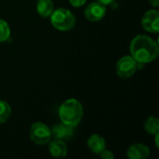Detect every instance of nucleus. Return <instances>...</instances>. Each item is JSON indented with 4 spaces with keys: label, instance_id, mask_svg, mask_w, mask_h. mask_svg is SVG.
<instances>
[{
    "label": "nucleus",
    "instance_id": "f257e3e1",
    "mask_svg": "<svg viewBox=\"0 0 159 159\" xmlns=\"http://www.w3.org/2000/svg\"><path fill=\"white\" fill-rule=\"evenodd\" d=\"M131 57L139 63H149L155 61L159 54L158 44L150 36L140 34L130 43Z\"/></svg>",
    "mask_w": 159,
    "mask_h": 159
},
{
    "label": "nucleus",
    "instance_id": "f03ea898",
    "mask_svg": "<svg viewBox=\"0 0 159 159\" xmlns=\"http://www.w3.org/2000/svg\"><path fill=\"white\" fill-rule=\"evenodd\" d=\"M84 115L83 106L76 99L66 100L59 109L61 122L75 128L82 120Z\"/></svg>",
    "mask_w": 159,
    "mask_h": 159
},
{
    "label": "nucleus",
    "instance_id": "7ed1b4c3",
    "mask_svg": "<svg viewBox=\"0 0 159 159\" xmlns=\"http://www.w3.org/2000/svg\"><path fill=\"white\" fill-rule=\"evenodd\" d=\"M50 22L54 28L60 31H69L75 25V18L74 14L67 8L60 7L50 15Z\"/></svg>",
    "mask_w": 159,
    "mask_h": 159
},
{
    "label": "nucleus",
    "instance_id": "20e7f679",
    "mask_svg": "<svg viewBox=\"0 0 159 159\" xmlns=\"http://www.w3.org/2000/svg\"><path fill=\"white\" fill-rule=\"evenodd\" d=\"M29 135L31 141L37 145L48 144L52 138L50 129L42 122L34 123L30 128Z\"/></svg>",
    "mask_w": 159,
    "mask_h": 159
},
{
    "label": "nucleus",
    "instance_id": "39448f33",
    "mask_svg": "<svg viewBox=\"0 0 159 159\" xmlns=\"http://www.w3.org/2000/svg\"><path fill=\"white\" fill-rule=\"evenodd\" d=\"M116 74L123 79L131 77L137 70V61L131 56H124L116 63Z\"/></svg>",
    "mask_w": 159,
    "mask_h": 159
},
{
    "label": "nucleus",
    "instance_id": "423d86ee",
    "mask_svg": "<svg viewBox=\"0 0 159 159\" xmlns=\"http://www.w3.org/2000/svg\"><path fill=\"white\" fill-rule=\"evenodd\" d=\"M142 26L150 33L157 34L159 31V11L150 9L144 13L142 19Z\"/></svg>",
    "mask_w": 159,
    "mask_h": 159
},
{
    "label": "nucleus",
    "instance_id": "0eeeda50",
    "mask_svg": "<svg viewBox=\"0 0 159 159\" xmlns=\"http://www.w3.org/2000/svg\"><path fill=\"white\" fill-rule=\"evenodd\" d=\"M85 16L90 21H99L102 20L106 14V6L98 1L90 3L85 9Z\"/></svg>",
    "mask_w": 159,
    "mask_h": 159
},
{
    "label": "nucleus",
    "instance_id": "6e6552de",
    "mask_svg": "<svg viewBox=\"0 0 159 159\" xmlns=\"http://www.w3.org/2000/svg\"><path fill=\"white\" fill-rule=\"evenodd\" d=\"M74 129H75L74 127H71L69 125L61 122L53 126L52 129H50L51 136L54 137L56 140H61L63 142L68 141L74 135Z\"/></svg>",
    "mask_w": 159,
    "mask_h": 159
},
{
    "label": "nucleus",
    "instance_id": "1a4fd4ad",
    "mask_svg": "<svg viewBox=\"0 0 159 159\" xmlns=\"http://www.w3.org/2000/svg\"><path fill=\"white\" fill-rule=\"evenodd\" d=\"M127 156L130 159H146L150 156V149L143 143H134L128 149Z\"/></svg>",
    "mask_w": 159,
    "mask_h": 159
},
{
    "label": "nucleus",
    "instance_id": "9d476101",
    "mask_svg": "<svg viewBox=\"0 0 159 159\" xmlns=\"http://www.w3.org/2000/svg\"><path fill=\"white\" fill-rule=\"evenodd\" d=\"M89 149L96 155H100L105 148L106 143L105 140L99 134H92L89 136L87 142Z\"/></svg>",
    "mask_w": 159,
    "mask_h": 159
},
{
    "label": "nucleus",
    "instance_id": "9b49d317",
    "mask_svg": "<svg viewBox=\"0 0 159 159\" xmlns=\"http://www.w3.org/2000/svg\"><path fill=\"white\" fill-rule=\"evenodd\" d=\"M48 151L53 157L63 158L67 156L68 148L63 141L55 139L54 141L50 142L48 145Z\"/></svg>",
    "mask_w": 159,
    "mask_h": 159
},
{
    "label": "nucleus",
    "instance_id": "f8f14e48",
    "mask_svg": "<svg viewBox=\"0 0 159 159\" xmlns=\"http://www.w3.org/2000/svg\"><path fill=\"white\" fill-rule=\"evenodd\" d=\"M37 13L44 17H49L54 10V4L51 0H37L36 2Z\"/></svg>",
    "mask_w": 159,
    "mask_h": 159
},
{
    "label": "nucleus",
    "instance_id": "ddd939ff",
    "mask_svg": "<svg viewBox=\"0 0 159 159\" xmlns=\"http://www.w3.org/2000/svg\"><path fill=\"white\" fill-rule=\"evenodd\" d=\"M144 130L151 134L156 135L159 133V120L155 116H150L144 122Z\"/></svg>",
    "mask_w": 159,
    "mask_h": 159
},
{
    "label": "nucleus",
    "instance_id": "4468645a",
    "mask_svg": "<svg viewBox=\"0 0 159 159\" xmlns=\"http://www.w3.org/2000/svg\"><path fill=\"white\" fill-rule=\"evenodd\" d=\"M11 113L12 110L10 105L5 101H0V124L6 123L10 117Z\"/></svg>",
    "mask_w": 159,
    "mask_h": 159
},
{
    "label": "nucleus",
    "instance_id": "2eb2a0df",
    "mask_svg": "<svg viewBox=\"0 0 159 159\" xmlns=\"http://www.w3.org/2000/svg\"><path fill=\"white\" fill-rule=\"evenodd\" d=\"M10 28L7 22L0 19V43L6 42L10 37Z\"/></svg>",
    "mask_w": 159,
    "mask_h": 159
},
{
    "label": "nucleus",
    "instance_id": "dca6fc26",
    "mask_svg": "<svg viewBox=\"0 0 159 159\" xmlns=\"http://www.w3.org/2000/svg\"><path fill=\"white\" fill-rule=\"evenodd\" d=\"M99 156L103 159H113L115 157L114 154H113L110 150H107L106 148H105Z\"/></svg>",
    "mask_w": 159,
    "mask_h": 159
},
{
    "label": "nucleus",
    "instance_id": "f3484780",
    "mask_svg": "<svg viewBox=\"0 0 159 159\" xmlns=\"http://www.w3.org/2000/svg\"><path fill=\"white\" fill-rule=\"evenodd\" d=\"M71 5L73 7H82L83 5H85L86 1L87 0H69Z\"/></svg>",
    "mask_w": 159,
    "mask_h": 159
},
{
    "label": "nucleus",
    "instance_id": "a211bd4d",
    "mask_svg": "<svg viewBox=\"0 0 159 159\" xmlns=\"http://www.w3.org/2000/svg\"><path fill=\"white\" fill-rule=\"evenodd\" d=\"M99 3L104 5V6H108V5H111L115 0H97Z\"/></svg>",
    "mask_w": 159,
    "mask_h": 159
},
{
    "label": "nucleus",
    "instance_id": "6ab92c4d",
    "mask_svg": "<svg viewBox=\"0 0 159 159\" xmlns=\"http://www.w3.org/2000/svg\"><path fill=\"white\" fill-rule=\"evenodd\" d=\"M149 2L153 7H158L159 0H149Z\"/></svg>",
    "mask_w": 159,
    "mask_h": 159
}]
</instances>
